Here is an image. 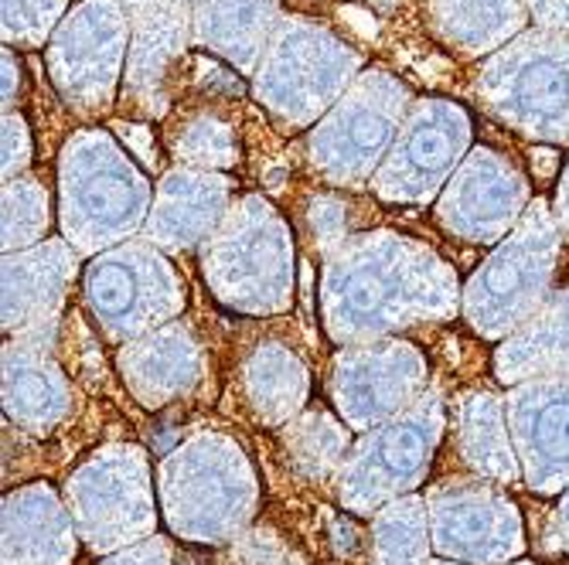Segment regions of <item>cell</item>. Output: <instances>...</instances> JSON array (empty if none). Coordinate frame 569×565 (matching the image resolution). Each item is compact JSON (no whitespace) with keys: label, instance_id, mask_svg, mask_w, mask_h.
Segmentation results:
<instances>
[{"label":"cell","instance_id":"1","mask_svg":"<svg viewBox=\"0 0 569 565\" xmlns=\"http://www.w3.org/2000/svg\"><path fill=\"white\" fill-rule=\"evenodd\" d=\"M457 273L440 255L399 232L351 235L328 255L321 276V321L345 347L443 321L457 311Z\"/></svg>","mask_w":569,"mask_h":565},{"label":"cell","instance_id":"2","mask_svg":"<svg viewBox=\"0 0 569 565\" xmlns=\"http://www.w3.org/2000/svg\"><path fill=\"white\" fill-rule=\"evenodd\" d=\"M150 178L107 127L76 130L59 158V219L76 252H102L147 225Z\"/></svg>","mask_w":569,"mask_h":565},{"label":"cell","instance_id":"3","mask_svg":"<svg viewBox=\"0 0 569 565\" xmlns=\"http://www.w3.org/2000/svg\"><path fill=\"white\" fill-rule=\"evenodd\" d=\"M366 72V56L328 24L287 14L252 75L256 102L287 133L315 130Z\"/></svg>","mask_w":569,"mask_h":565},{"label":"cell","instance_id":"4","mask_svg":"<svg viewBox=\"0 0 569 565\" xmlns=\"http://www.w3.org/2000/svg\"><path fill=\"white\" fill-rule=\"evenodd\" d=\"M201 273L212 293L242 314H280L293 296V239L260 194L232 201L222 225L201 242Z\"/></svg>","mask_w":569,"mask_h":565},{"label":"cell","instance_id":"5","mask_svg":"<svg viewBox=\"0 0 569 565\" xmlns=\"http://www.w3.org/2000/svg\"><path fill=\"white\" fill-rule=\"evenodd\" d=\"M562 225L546 198H536L515 232L498 242L485 266L463 286V317L485 341H508L542 306L556 280Z\"/></svg>","mask_w":569,"mask_h":565},{"label":"cell","instance_id":"6","mask_svg":"<svg viewBox=\"0 0 569 565\" xmlns=\"http://www.w3.org/2000/svg\"><path fill=\"white\" fill-rule=\"evenodd\" d=\"M475 95L526 140L569 147V31H522L485 59Z\"/></svg>","mask_w":569,"mask_h":565},{"label":"cell","instance_id":"7","mask_svg":"<svg viewBox=\"0 0 569 565\" xmlns=\"http://www.w3.org/2000/svg\"><path fill=\"white\" fill-rule=\"evenodd\" d=\"M412 102L417 95L396 72L382 65L366 69L307 137V161L315 174L338 188L372 184Z\"/></svg>","mask_w":569,"mask_h":565},{"label":"cell","instance_id":"8","mask_svg":"<svg viewBox=\"0 0 569 565\" xmlns=\"http://www.w3.org/2000/svg\"><path fill=\"white\" fill-rule=\"evenodd\" d=\"M256 477L242 450L204 433L161 464V501L168 525L188 542H229L252 518Z\"/></svg>","mask_w":569,"mask_h":565},{"label":"cell","instance_id":"9","mask_svg":"<svg viewBox=\"0 0 569 565\" xmlns=\"http://www.w3.org/2000/svg\"><path fill=\"white\" fill-rule=\"evenodd\" d=\"M130 56V11L123 0H79L44 44V72L56 95L82 120L120 107Z\"/></svg>","mask_w":569,"mask_h":565},{"label":"cell","instance_id":"10","mask_svg":"<svg viewBox=\"0 0 569 565\" xmlns=\"http://www.w3.org/2000/svg\"><path fill=\"white\" fill-rule=\"evenodd\" d=\"M447 405L440 392H423L417 405H409L392 423L372 430L361 440L348 464L338 474V497L355 515H376L396 497L417 487L443 440Z\"/></svg>","mask_w":569,"mask_h":565},{"label":"cell","instance_id":"11","mask_svg":"<svg viewBox=\"0 0 569 565\" xmlns=\"http://www.w3.org/2000/svg\"><path fill=\"white\" fill-rule=\"evenodd\" d=\"M69 515L92 552H113L153 538L150 467L140 446H107L69 477Z\"/></svg>","mask_w":569,"mask_h":565},{"label":"cell","instance_id":"12","mask_svg":"<svg viewBox=\"0 0 569 565\" xmlns=\"http://www.w3.org/2000/svg\"><path fill=\"white\" fill-rule=\"evenodd\" d=\"M86 303L102 331L130 344L181 314L184 286L158 245L127 242L89 263Z\"/></svg>","mask_w":569,"mask_h":565},{"label":"cell","instance_id":"13","mask_svg":"<svg viewBox=\"0 0 569 565\" xmlns=\"http://www.w3.org/2000/svg\"><path fill=\"white\" fill-rule=\"evenodd\" d=\"M471 140L475 123L460 102L423 95L412 102L396 147L369 188L392 204H430L475 150Z\"/></svg>","mask_w":569,"mask_h":565},{"label":"cell","instance_id":"14","mask_svg":"<svg viewBox=\"0 0 569 565\" xmlns=\"http://www.w3.org/2000/svg\"><path fill=\"white\" fill-rule=\"evenodd\" d=\"M532 201L526 171L501 150L478 143L447 181L437 201V219L463 242L495 245L515 232Z\"/></svg>","mask_w":569,"mask_h":565},{"label":"cell","instance_id":"15","mask_svg":"<svg viewBox=\"0 0 569 565\" xmlns=\"http://www.w3.org/2000/svg\"><path fill=\"white\" fill-rule=\"evenodd\" d=\"M433 548L453 562L505 565L522 555V518L488 481H443L427 491Z\"/></svg>","mask_w":569,"mask_h":565},{"label":"cell","instance_id":"16","mask_svg":"<svg viewBox=\"0 0 569 565\" xmlns=\"http://www.w3.org/2000/svg\"><path fill=\"white\" fill-rule=\"evenodd\" d=\"M427 357L406 341L345 347L331 372V398L351 430H379L423 398Z\"/></svg>","mask_w":569,"mask_h":565},{"label":"cell","instance_id":"17","mask_svg":"<svg viewBox=\"0 0 569 565\" xmlns=\"http://www.w3.org/2000/svg\"><path fill=\"white\" fill-rule=\"evenodd\" d=\"M194 4H143L130 11V56L120 110L137 123L171 110V82L181 72L191 38Z\"/></svg>","mask_w":569,"mask_h":565},{"label":"cell","instance_id":"18","mask_svg":"<svg viewBox=\"0 0 569 565\" xmlns=\"http://www.w3.org/2000/svg\"><path fill=\"white\" fill-rule=\"evenodd\" d=\"M522 477L539 494L569 487V379H529L505 398Z\"/></svg>","mask_w":569,"mask_h":565},{"label":"cell","instance_id":"19","mask_svg":"<svg viewBox=\"0 0 569 565\" xmlns=\"http://www.w3.org/2000/svg\"><path fill=\"white\" fill-rule=\"evenodd\" d=\"M232 209V181L219 171L174 168L153 188V209L143 225L147 242L184 252L209 239Z\"/></svg>","mask_w":569,"mask_h":565},{"label":"cell","instance_id":"20","mask_svg":"<svg viewBox=\"0 0 569 565\" xmlns=\"http://www.w3.org/2000/svg\"><path fill=\"white\" fill-rule=\"evenodd\" d=\"M72 276L76 249L59 239L4 255V327L14 337H41V324L56 321Z\"/></svg>","mask_w":569,"mask_h":565},{"label":"cell","instance_id":"21","mask_svg":"<svg viewBox=\"0 0 569 565\" xmlns=\"http://www.w3.org/2000/svg\"><path fill=\"white\" fill-rule=\"evenodd\" d=\"M130 395L147 408H164L201 382V347L184 324L150 331L117 354Z\"/></svg>","mask_w":569,"mask_h":565},{"label":"cell","instance_id":"22","mask_svg":"<svg viewBox=\"0 0 569 565\" xmlns=\"http://www.w3.org/2000/svg\"><path fill=\"white\" fill-rule=\"evenodd\" d=\"M283 18L280 0H198L191 38L239 75H256Z\"/></svg>","mask_w":569,"mask_h":565},{"label":"cell","instance_id":"23","mask_svg":"<svg viewBox=\"0 0 569 565\" xmlns=\"http://www.w3.org/2000/svg\"><path fill=\"white\" fill-rule=\"evenodd\" d=\"M72 408L69 379L41 347V337H14L4 347V413L21 430L48 433Z\"/></svg>","mask_w":569,"mask_h":565},{"label":"cell","instance_id":"24","mask_svg":"<svg viewBox=\"0 0 569 565\" xmlns=\"http://www.w3.org/2000/svg\"><path fill=\"white\" fill-rule=\"evenodd\" d=\"M76 558L72 515L48 484L4 497V565H69Z\"/></svg>","mask_w":569,"mask_h":565},{"label":"cell","instance_id":"25","mask_svg":"<svg viewBox=\"0 0 569 565\" xmlns=\"http://www.w3.org/2000/svg\"><path fill=\"white\" fill-rule=\"evenodd\" d=\"M430 34L463 59H491L529 31L526 0H423Z\"/></svg>","mask_w":569,"mask_h":565},{"label":"cell","instance_id":"26","mask_svg":"<svg viewBox=\"0 0 569 565\" xmlns=\"http://www.w3.org/2000/svg\"><path fill=\"white\" fill-rule=\"evenodd\" d=\"M495 372L508 385L569 379V286L549 296L542 311L495 351Z\"/></svg>","mask_w":569,"mask_h":565},{"label":"cell","instance_id":"27","mask_svg":"<svg viewBox=\"0 0 569 565\" xmlns=\"http://www.w3.org/2000/svg\"><path fill=\"white\" fill-rule=\"evenodd\" d=\"M457 450L488 484H515L522 474L505 402L491 392H471L457 402Z\"/></svg>","mask_w":569,"mask_h":565},{"label":"cell","instance_id":"28","mask_svg":"<svg viewBox=\"0 0 569 565\" xmlns=\"http://www.w3.org/2000/svg\"><path fill=\"white\" fill-rule=\"evenodd\" d=\"M242 395L256 420L267 426H290L307 398V369L287 344H260L242 362Z\"/></svg>","mask_w":569,"mask_h":565},{"label":"cell","instance_id":"29","mask_svg":"<svg viewBox=\"0 0 569 565\" xmlns=\"http://www.w3.org/2000/svg\"><path fill=\"white\" fill-rule=\"evenodd\" d=\"M164 143L184 168L198 171H226L239 164V137L236 123L216 107L178 110L164 127Z\"/></svg>","mask_w":569,"mask_h":565},{"label":"cell","instance_id":"30","mask_svg":"<svg viewBox=\"0 0 569 565\" xmlns=\"http://www.w3.org/2000/svg\"><path fill=\"white\" fill-rule=\"evenodd\" d=\"M430 515L423 497H396L382 511H376L372 522V565H423Z\"/></svg>","mask_w":569,"mask_h":565},{"label":"cell","instance_id":"31","mask_svg":"<svg viewBox=\"0 0 569 565\" xmlns=\"http://www.w3.org/2000/svg\"><path fill=\"white\" fill-rule=\"evenodd\" d=\"M283 443H287V453L293 456V464L315 481H328L341 474V467L348 464V430H341V423L321 408L315 413H303L300 420H293L287 430H283Z\"/></svg>","mask_w":569,"mask_h":565},{"label":"cell","instance_id":"32","mask_svg":"<svg viewBox=\"0 0 569 565\" xmlns=\"http://www.w3.org/2000/svg\"><path fill=\"white\" fill-rule=\"evenodd\" d=\"M51 225L48 191L38 178L24 174L4 181V252H24L44 239Z\"/></svg>","mask_w":569,"mask_h":565},{"label":"cell","instance_id":"33","mask_svg":"<svg viewBox=\"0 0 569 565\" xmlns=\"http://www.w3.org/2000/svg\"><path fill=\"white\" fill-rule=\"evenodd\" d=\"M79 0H0V38L8 48L34 51L51 41Z\"/></svg>","mask_w":569,"mask_h":565},{"label":"cell","instance_id":"34","mask_svg":"<svg viewBox=\"0 0 569 565\" xmlns=\"http://www.w3.org/2000/svg\"><path fill=\"white\" fill-rule=\"evenodd\" d=\"M310 229L318 232L321 249L331 255L348 242V204L328 194H318L310 204Z\"/></svg>","mask_w":569,"mask_h":565},{"label":"cell","instance_id":"35","mask_svg":"<svg viewBox=\"0 0 569 565\" xmlns=\"http://www.w3.org/2000/svg\"><path fill=\"white\" fill-rule=\"evenodd\" d=\"M31 164V127L21 110L4 113V181L24 178Z\"/></svg>","mask_w":569,"mask_h":565},{"label":"cell","instance_id":"36","mask_svg":"<svg viewBox=\"0 0 569 565\" xmlns=\"http://www.w3.org/2000/svg\"><path fill=\"white\" fill-rule=\"evenodd\" d=\"M113 127V137L127 147V153H133V158L150 168V171H158V143H153V133L147 123H137V120H117L110 123Z\"/></svg>","mask_w":569,"mask_h":565},{"label":"cell","instance_id":"37","mask_svg":"<svg viewBox=\"0 0 569 565\" xmlns=\"http://www.w3.org/2000/svg\"><path fill=\"white\" fill-rule=\"evenodd\" d=\"M102 565H171V548H168L164 538L153 535L150 542H140V545H133V548L107 558Z\"/></svg>","mask_w":569,"mask_h":565},{"label":"cell","instance_id":"38","mask_svg":"<svg viewBox=\"0 0 569 565\" xmlns=\"http://www.w3.org/2000/svg\"><path fill=\"white\" fill-rule=\"evenodd\" d=\"M532 28L569 31V0H526Z\"/></svg>","mask_w":569,"mask_h":565},{"label":"cell","instance_id":"39","mask_svg":"<svg viewBox=\"0 0 569 565\" xmlns=\"http://www.w3.org/2000/svg\"><path fill=\"white\" fill-rule=\"evenodd\" d=\"M0 65H4V113L14 110V102L21 95V59H18V48H8L0 51Z\"/></svg>","mask_w":569,"mask_h":565},{"label":"cell","instance_id":"40","mask_svg":"<svg viewBox=\"0 0 569 565\" xmlns=\"http://www.w3.org/2000/svg\"><path fill=\"white\" fill-rule=\"evenodd\" d=\"M556 215H559L562 232L569 235V164H566L562 174H559V188H556Z\"/></svg>","mask_w":569,"mask_h":565},{"label":"cell","instance_id":"41","mask_svg":"<svg viewBox=\"0 0 569 565\" xmlns=\"http://www.w3.org/2000/svg\"><path fill=\"white\" fill-rule=\"evenodd\" d=\"M552 535H556V548L569 555V494L562 497V504L556 511V528H552Z\"/></svg>","mask_w":569,"mask_h":565},{"label":"cell","instance_id":"42","mask_svg":"<svg viewBox=\"0 0 569 565\" xmlns=\"http://www.w3.org/2000/svg\"><path fill=\"white\" fill-rule=\"evenodd\" d=\"M143 4H198V0H123V8H127V11L143 8Z\"/></svg>","mask_w":569,"mask_h":565},{"label":"cell","instance_id":"43","mask_svg":"<svg viewBox=\"0 0 569 565\" xmlns=\"http://www.w3.org/2000/svg\"><path fill=\"white\" fill-rule=\"evenodd\" d=\"M430 565H460V562H430Z\"/></svg>","mask_w":569,"mask_h":565},{"label":"cell","instance_id":"44","mask_svg":"<svg viewBox=\"0 0 569 565\" xmlns=\"http://www.w3.org/2000/svg\"><path fill=\"white\" fill-rule=\"evenodd\" d=\"M511 565H532V562H511Z\"/></svg>","mask_w":569,"mask_h":565}]
</instances>
